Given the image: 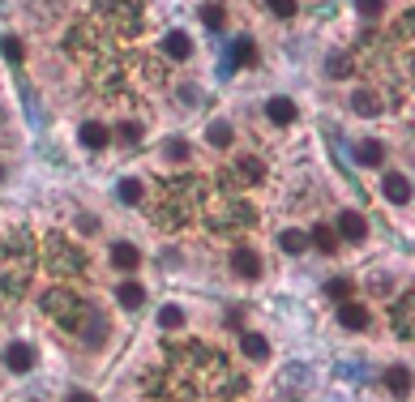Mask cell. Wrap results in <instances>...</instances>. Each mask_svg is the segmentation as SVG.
Masks as SVG:
<instances>
[{
    "label": "cell",
    "mask_w": 415,
    "mask_h": 402,
    "mask_svg": "<svg viewBox=\"0 0 415 402\" xmlns=\"http://www.w3.org/2000/svg\"><path fill=\"white\" fill-rule=\"evenodd\" d=\"M69 402H94V394H86V390H73V394H69Z\"/></svg>",
    "instance_id": "29"
},
{
    "label": "cell",
    "mask_w": 415,
    "mask_h": 402,
    "mask_svg": "<svg viewBox=\"0 0 415 402\" xmlns=\"http://www.w3.org/2000/svg\"><path fill=\"white\" fill-rule=\"evenodd\" d=\"M381 159H386V146H381V141H360V146H356V163L377 167Z\"/></svg>",
    "instance_id": "11"
},
{
    "label": "cell",
    "mask_w": 415,
    "mask_h": 402,
    "mask_svg": "<svg viewBox=\"0 0 415 402\" xmlns=\"http://www.w3.org/2000/svg\"><path fill=\"white\" fill-rule=\"evenodd\" d=\"M77 227H81V231H99V218H86V214H81V218H77Z\"/></svg>",
    "instance_id": "28"
},
{
    "label": "cell",
    "mask_w": 415,
    "mask_h": 402,
    "mask_svg": "<svg viewBox=\"0 0 415 402\" xmlns=\"http://www.w3.org/2000/svg\"><path fill=\"white\" fill-rule=\"evenodd\" d=\"M159 326H167V330H180V326H184V313H180L176 304H163V308H159Z\"/></svg>",
    "instance_id": "21"
},
{
    "label": "cell",
    "mask_w": 415,
    "mask_h": 402,
    "mask_svg": "<svg viewBox=\"0 0 415 402\" xmlns=\"http://www.w3.org/2000/svg\"><path fill=\"white\" fill-rule=\"evenodd\" d=\"M4 364H9L13 373H30V368H34V347H26V343H13V347L4 351Z\"/></svg>",
    "instance_id": "6"
},
{
    "label": "cell",
    "mask_w": 415,
    "mask_h": 402,
    "mask_svg": "<svg viewBox=\"0 0 415 402\" xmlns=\"http://www.w3.org/2000/svg\"><path fill=\"white\" fill-rule=\"evenodd\" d=\"M231 270H236L244 283H257V278H261V261H257V253H249V248H236V253H231Z\"/></svg>",
    "instance_id": "2"
},
{
    "label": "cell",
    "mask_w": 415,
    "mask_h": 402,
    "mask_svg": "<svg viewBox=\"0 0 415 402\" xmlns=\"http://www.w3.org/2000/svg\"><path fill=\"white\" fill-rule=\"evenodd\" d=\"M313 244H317L321 253H334V248H339V236H334V227H326V223H321V227H313Z\"/></svg>",
    "instance_id": "18"
},
{
    "label": "cell",
    "mask_w": 415,
    "mask_h": 402,
    "mask_svg": "<svg viewBox=\"0 0 415 402\" xmlns=\"http://www.w3.org/2000/svg\"><path fill=\"white\" fill-rule=\"evenodd\" d=\"M334 236H343V240L360 244V240L369 236V223H364V214H356V210H343V214H339V231H334Z\"/></svg>",
    "instance_id": "1"
},
{
    "label": "cell",
    "mask_w": 415,
    "mask_h": 402,
    "mask_svg": "<svg viewBox=\"0 0 415 402\" xmlns=\"http://www.w3.org/2000/svg\"><path fill=\"white\" fill-rule=\"evenodd\" d=\"M326 296H330V300H339V304H347L351 283H347V278H330V283H326Z\"/></svg>",
    "instance_id": "22"
},
{
    "label": "cell",
    "mask_w": 415,
    "mask_h": 402,
    "mask_svg": "<svg viewBox=\"0 0 415 402\" xmlns=\"http://www.w3.org/2000/svg\"><path fill=\"white\" fill-rule=\"evenodd\" d=\"M351 107H356L360 116H377V111H381V99H377L373 90H356V94H351Z\"/></svg>",
    "instance_id": "14"
},
{
    "label": "cell",
    "mask_w": 415,
    "mask_h": 402,
    "mask_svg": "<svg viewBox=\"0 0 415 402\" xmlns=\"http://www.w3.org/2000/svg\"><path fill=\"white\" fill-rule=\"evenodd\" d=\"M116 197H120V201H129V206H133V201H141V180H120V184H116Z\"/></svg>",
    "instance_id": "20"
},
{
    "label": "cell",
    "mask_w": 415,
    "mask_h": 402,
    "mask_svg": "<svg viewBox=\"0 0 415 402\" xmlns=\"http://www.w3.org/2000/svg\"><path fill=\"white\" fill-rule=\"evenodd\" d=\"M266 116H270L274 124H296V103H291L287 94H274V99L266 103Z\"/></svg>",
    "instance_id": "5"
},
{
    "label": "cell",
    "mask_w": 415,
    "mask_h": 402,
    "mask_svg": "<svg viewBox=\"0 0 415 402\" xmlns=\"http://www.w3.org/2000/svg\"><path fill=\"white\" fill-rule=\"evenodd\" d=\"M240 351H244L249 360H266V356H270V343H266L261 334H253V330H249V334L240 338Z\"/></svg>",
    "instance_id": "12"
},
{
    "label": "cell",
    "mask_w": 415,
    "mask_h": 402,
    "mask_svg": "<svg viewBox=\"0 0 415 402\" xmlns=\"http://www.w3.org/2000/svg\"><path fill=\"white\" fill-rule=\"evenodd\" d=\"M386 386H390V394H399V398H407V394H411V373L394 364V368L386 373Z\"/></svg>",
    "instance_id": "13"
},
{
    "label": "cell",
    "mask_w": 415,
    "mask_h": 402,
    "mask_svg": "<svg viewBox=\"0 0 415 402\" xmlns=\"http://www.w3.org/2000/svg\"><path fill=\"white\" fill-rule=\"evenodd\" d=\"M227 56H231V69H240V64H253V60H257V43H253V39H236Z\"/></svg>",
    "instance_id": "10"
},
{
    "label": "cell",
    "mask_w": 415,
    "mask_h": 402,
    "mask_svg": "<svg viewBox=\"0 0 415 402\" xmlns=\"http://www.w3.org/2000/svg\"><path fill=\"white\" fill-rule=\"evenodd\" d=\"M120 141H141V124H120Z\"/></svg>",
    "instance_id": "25"
},
{
    "label": "cell",
    "mask_w": 415,
    "mask_h": 402,
    "mask_svg": "<svg viewBox=\"0 0 415 402\" xmlns=\"http://www.w3.org/2000/svg\"><path fill=\"white\" fill-rule=\"evenodd\" d=\"M279 248L296 257V253H304V248H309V236H304V231H296V227H287V231L279 236Z\"/></svg>",
    "instance_id": "15"
},
{
    "label": "cell",
    "mask_w": 415,
    "mask_h": 402,
    "mask_svg": "<svg viewBox=\"0 0 415 402\" xmlns=\"http://www.w3.org/2000/svg\"><path fill=\"white\" fill-rule=\"evenodd\" d=\"M116 300H120L124 308H141V300H146V291H141L137 283H120V291H116Z\"/></svg>",
    "instance_id": "16"
},
{
    "label": "cell",
    "mask_w": 415,
    "mask_h": 402,
    "mask_svg": "<svg viewBox=\"0 0 415 402\" xmlns=\"http://www.w3.org/2000/svg\"><path fill=\"white\" fill-rule=\"evenodd\" d=\"M326 69H330L334 77H347V73H351V60H347V56H330V64H326Z\"/></svg>",
    "instance_id": "24"
},
{
    "label": "cell",
    "mask_w": 415,
    "mask_h": 402,
    "mask_svg": "<svg viewBox=\"0 0 415 402\" xmlns=\"http://www.w3.org/2000/svg\"><path fill=\"white\" fill-rule=\"evenodd\" d=\"M206 137H210V146H219V150H227V146H231V124H223V120H214V124L206 129Z\"/></svg>",
    "instance_id": "17"
},
{
    "label": "cell",
    "mask_w": 415,
    "mask_h": 402,
    "mask_svg": "<svg viewBox=\"0 0 415 402\" xmlns=\"http://www.w3.org/2000/svg\"><path fill=\"white\" fill-rule=\"evenodd\" d=\"M270 13H279V17H296V4H287V0H274V4H270Z\"/></svg>",
    "instance_id": "27"
},
{
    "label": "cell",
    "mask_w": 415,
    "mask_h": 402,
    "mask_svg": "<svg viewBox=\"0 0 415 402\" xmlns=\"http://www.w3.org/2000/svg\"><path fill=\"white\" fill-rule=\"evenodd\" d=\"M201 21H206L210 30H223V21H227V9H223V4H201Z\"/></svg>",
    "instance_id": "19"
},
{
    "label": "cell",
    "mask_w": 415,
    "mask_h": 402,
    "mask_svg": "<svg viewBox=\"0 0 415 402\" xmlns=\"http://www.w3.org/2000/svg\"><path fill=\"white\" fill-rule=\"evenodd\" d=\"M339 326H343V330H356V334L369 330V308H364V304H351V300L339 304Z\"/></svg>",
    "instance_id": "4"
},
{
    "label": "cell",
    "mask_w": 415,
    "mask_h": 402,
    "mask_svg": "<svg viewBox=\"0 0 415 402\" xmlns=\"http://www.w3.org/2000/svg\"><path fill=\"white\" fill-rule=\"evenodd\" d=\"M0 51H4V60H9V64H17V60H21V39L4 34V39H0Z\"/></svg>",
    "instance_id": "23"
},
{
    "label": "cell",
    "mask_w": 415,
    "mask_h": 402,
    "mask_svg": "<svg viewBox=\"0 0 415 402\" xmlns=\"http://www.w3.org/2000/svg\"><path fill=\"white\" fill-rule=\"evenodd\" d=\"M77 137H81V146H86V150H103V146L111 141V133H107V124H94V120H86Z\"/></svg>",
    "instance_id": "7"
},
{
    "label": "cell",
    "mask_w": 415,
    "mask_h": 402,
    "mask_svg": "<svg viewBox=\"0 0 415 402\" xmlns=\"http://www.w3.org/2000/svg\"><path fill=\"white\" fill-rule=\"evenodd\" d=\"M163 51H167L171 60H189V56H193V43H189L184 30H171V34L163 39Z\"/></svg>",
    "instance_id": "8"
},
{
    "label": "cell",
    "mask_w": 415,
    "mask_h": 402,
    "mask_svg": "<svg viewBox=\"0 0 415 402\" xmlns=\"http://www.w3.org/2000/svg\"><path fill=\"white\" fill-rule=\"evenodd\" d=\"M381 193H386L390 201H399V206H407V201H411V180H407L403 171H390V176L381 180Z\"/></svg>",
    "instance_id": "3"
},
{
    "label": "cell",
    "mask_w": 415,
    "mask_h": 402,
    "mask_svg": "<svg viewBox=\"0 0 415 402\" xmlns=\"http://www.w3.org/2000/svg\"><path fill=\"white\" fill-rule=\"evenodd\" d=\"M167 154H171L176 163H184V159H189V146H184V141H167Z\"/></svg>",
    "instance_id": "26"
},
{
    "label": "cell",
    "mask_w": 415,
    "mask_h": 402,
    "mask_svg": "<svg viewBox=\"0 0 415 402\" xmlns=\"http://www.w3.org/2000/svg\"><path fill=\"white\" fill-rule=\"evenodd\" d=\"M111 266H116V270H137V266H141V253H137L133 244L120 240V244H111Z\"/></svg>",
    "instance_id": "9"
}]
</instances>
